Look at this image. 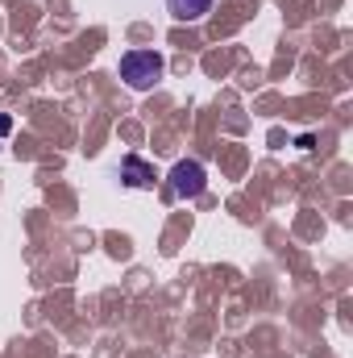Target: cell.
<instances>
[{
  "label": "cell",
  "instance_id": "obj_1",
  "mask_svg": "<svg viewBox=\"0 0 353 358\" xmlns=\"http://www.w3.org/2000/svg\"><path fill=\"white\" fill-rule=\"evenodd\" d=\"M163 76H167V59L158 50H129L121 59V80L133 92H150Z\"/></svg>",
  "mask_w": 353,
  "mask_h": 358
},
{
  "label": "cell",
  "instance_id": "obj_2",
  "mask_svg": "<svg viewBox=\"0 0 353 358\" xmlns=\"http://www.w3.org/2000/svg\"><path fill=\"white\" fill-rule=\"evenodd\" d=\"M204 183H208V176H204V167L195 159H179L171 167V196L175 200H195L204 192Z\"/></svg>",
  "mask_w": 353,
  "mask_h": 358
},
{
  "label": "cell",
  "instance_id": "obj_3",
  "mask_svg": "<svg viewBox=\"0 0 353 358\" xmlns=\"http://www.w3.org/2000/svg\"><path fill=\"white\" fill-rule=\"evenodd\" d=\"M121 179H125L129 187H154V167H150L146 159L129 155V159L121 163Z\"/></svg>",
  "mask_w": 353,
  "mask_h": 358
},
{
  "label": "cell",
  "instance_id": "obj_4",
  "mask_svg": "<svg viewBox=\"0 0 353 358\" xmlns=\"http://www.w3.org/2000/svg\"><path fill=\"white\" fill-rule=\"evenodd\" d=\"M212 8V0H167V13L175 21H204Z\"/></svg>",
  "mask_w": 353,
  "mask_h": 358
},
{
  "label": "cell",
  "instance_id": "obj_5",
  "mask_svg": "<svg viewBox=\"0 0 353 358\" xmlns=\"http://www.w3.org/2000/svg\"><path fill=\"white\" fill-rule=\"evenodd\" d=\"M8 129H13V121H8V117H0V134H8Z\"/></svg>",
  "mask_w": 353,
  "mask_h": 358
}]
</instances>
